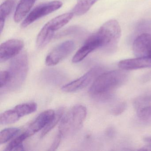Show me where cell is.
<instances>
[{"label":"cell","mask_w":151,"mask_h":151,"mask_svg":"<svg viewBox=\"0 0 151 151\" xmlns=\"http://www.w3.org/2000/svg\"><path fill=\"white\" fill-rule=\"evenodd\" d=\"M127 77L126 72L122 69L101 74L93 81L89 90V93L95 98L107 97L123 84Z\"/></svg>","instance_id":"obj_1"},{"label":"cell","mask_w":151,"mask_h":151,"mask_svg":"<svg viewBox=\"0 0 151 151\" xmlns=\"http://www.w3.org/2000/svg\"><path fill=\"white\" fill-rule=\"evenodd\" d=\"M87 114L86 108L76 105L71 108L62 117L59 128V132L62 137L70 135L79 129Z\"/></svg>","instance_id":"obj_2"},{"label":"cell","mask_w":151,"mask_h":151,"mask_svg":"<svg viewBox=\"0 0 151 151\" xmlns=\"http://www.w3.org/2000/svg\"><path fill=\"white\" fill-rule=\"evenodd\" d=\"M8 71L10 80L5 87L10 91L18 90L25 81L28 74V60L26 52L20 54L12 60Z\"/></svg>","instance_id":"obj_3"},{"label":"cell","mask_w":151,"mask_h":151,"mask_svg":"<svg viewBox=\"0 0 151 151\" xmlns=\"http://www.w3.org/2000/svg\"><path fill=\"white\" fill-rule=\"evenodd\" d=\"M94 34L99 41L101 47H112L117 44L121 37V27L117 21L110 20Z\"/></svg>","instance_id":"obj_4"},{"label":"cell","mask_w":151,"mask_h":151,"mask_svg":"<svg viewBox=\"0 0 151 151\" xmlns=\"http://www.w3.org/2000/svg\"><path fill=\"white\" fill-rule=\"evenodd\" d=\"M62 6V2L60 1H50L38 5L27 16L21 24V27L26 28L38 19L58 10Z\"/></svg>","instance_id":"obj_5"},{"label":"cell","mask_w":151,"mask_h":151,"mask_svg":"<svg viewBox=\"0 0 151 151\" xmlns=\"http://www.w3.org/2000/svg\"><path fill=\"white\" fill-rule=\"evenodd\" d=\"M76 45L72 40H67L55 47L47 56L46 64L48 66H55L67 58L73 52Z\"/></svg>","instance_id":"obj_6"},{"label":"cell","mask_w":151,"mask_h":151,"mask_svg":"<svg viewBox=\"0 0 151 151\" xmlns=\"http://www.w3.org/2000/svg\"><path fill=\"white\" fill-rule=\"evenodd\" d=\"M102 68L95 67L91 69L79 78L63 86L62 90L68 93L74 92L86 87L93 80H95L100 74Z\"/></svg>","instance_id":"obj_7"},{"label":"cell","mask_w":151,"mask_h":151,"mask_svg":"<svg viewBox=\"0 0 151 151\" xmlns=\"http://www.w3.org/2000/svg\"><path fill=\"white\" fill-rule=\"evenodd\" d=\"M24 43L20 40H9L0 46V62H4L17 56L22 50Z\"/></svg>","instance_id":"obj_8"},{"label":"cell","mask_w":151,"mask_h":151,"mask_svg":"<svg viewBox=\"0 0 151 151\" xmlns=\"http://www.w3.org/2000/svg\"><path fill=\"white\" fill-rule=\"evenodd\" d=\"M132 48L136 57L151 59V33H143L137 37Z\"/></svg>","instance_id":"obj_9"},{"label":"cell","mask_w":151,"mask_h":151,"mask_svg":"<svg viewBox=\"0 0 151 151\" xmlns=\"http://www.w3.org/2000/svg\"><path fill=\"white\" fill-rule=\"evenodd\" d=\"M55 113L52 109H48L41 113L30 124L26 132L30 137L45 128L54 117Z\"/></svg>","instance_id":"obj_10"},{"label":"cell","mask_w":151,"mask_h":151,"mask_svg":"<svg viewBox=\"0 0 151 151\" xmlns=\"http://www.w3.org/2000/svg\"><path fill=\"white\" fill-rule=\"evenodd\" d=\"M99 47H101L99 42L93 34L86 40L83 46L79 48L73 56L72 62L74 63L80 62L83 60L90 53Z\"/></svg>","instance_id":"obj_11"},{"label":"cell","mask_w":151,"mask_h":151,"mask_svg":"<svg viewBox=\"0 0 151 151\" xmlns=\"http://www.w3.org/2000/svg\"><path fill=\"white\" fill-rule=\"evenodd\" d=\"M119 68L124 70L139 69L151 67V59L137 57L135 59L123 60L118 64Z\"/></svg>","instance_id":"obj_12"},{"label":"cell","mask_w":151,"mask_h":151,"mask_svg":"<svg viewBox=\"0 0 151 151\" xmlns=\"http://www.w3.org/2000/svg\"><path fill=\"white\" fill-rule=\"evenodd\" d=\"M37 0H20L16 7L14 20L16 23L21 22L29 13Z\"/></svg>","instance_id":"obj_13"},{"label":"cell","mask_w":151,"mask_h":151,"mask_svg":"<svg viewBox=\"0 0 151 151\" xmlns=\"http://www.w3.org/2000/svg\"><path fill=\"white\" fill-rule=\"evenodd\" d=\"M74 15L73 12L65 13L53 18L46 24L51 30L55 32L67 24L71 20Z\"/></svg>","instance_id":"obj_14"},{"label":"cell","mask_w":151,"mask_h":151,"mask_svg":"<svg viewBox=\"0 0 151 151\" xmlns=\"http://www.w3.org/2000/svg\"><path fill=\"white\" fill-rule=\"evenodd\" d=\"M54 34L55 32L45 24L37 37V45L38 47L42 48L45 47L52 39Z\"/></svg>","instance_id":"obj_15"},{"label":"cell","mask_w":151,"mask_h":151,"mask_svg":"<svg viewBox=\"0 0 151 151\" xmlns=\"http://www.w3.org/2000/svg\"><path fill=\"white\" fill-rule=\"evenodd\" d=\"M99 0H77L72 12L77 16H81L87 13Z\"/></svg>","instance_id":"obj_16"},{"label":"cell","mask_w":151,"mask_h":151,"mask_svg":"<svg viewBox=\"0 0 151 151\" xmlns=\"http://www.w3.org/2000/svg\"><path fill=\"white\" fill-rule=\"evenodd\" d=\"M14 4V0H6L0 7V32H2L5 21L12 11Z\"/></svg>","instance_id":"obj_17"},{"label":"cell","mask_w":151,"mask_h":151,"mask_svg":"<svg viewBox=\"0 0 151 151\" xmlns=\"http://www.w3.org/2000/svg\"><path fill=\"white\" fill-rule=\"evenodd\" d=\"M29 134L26 131L16 137L7 146L5 151H24L22 143L24 140L29 137Z\"/></svg>","instance_id":"obj_18"},{"label":"cell","mask_w":151,"mask_h":151,"mask_svg":"<svg viewBox=\"0 0 151 151\" xmlns=\"http://www.w3.org/2000/svg\"><path fill=\"white\" fill-rule=\"evenodd\" d=\"M21 117L14 108L7 110L0 116V124L1 125H6L15 123Z\"/></svg>","instance_id":"obj_19"},{"label":"cell","mask_w":151,"mask_h":151,"mask_svg":"<svg viewBox=\"0 0 151 151\" xmlns=\"http://www.w3.org/2000/svg\"><path fill=\"white\" fill-rule=\"evenodd\" d=\"M37 105L35 102L24 103L16 106L14 109L17 112L20 117L34 113L37 110Z\"/></svg>","instance_id":"obj_20"},{"label":"cell","mask_w":151,"mask_h":151,"mask_svg":"<svg viewBox=\"0 0 151 151\" xmlns=\"http://www.w3.org/2000/svg\"><path fill=\"white\" fill-rule=\"evenodd\" d=\"M21 129L17 128L4 129L0 132V145L5 144L18 136Z\"/></svg>","instance_id":"obj_21"},{"label":"cell","mask_w":151,"mask_h":151,"mask_svg":"<svg viewBox=\"0 0 151 151\" xmlns=\"http://www.w3.org/2000/svg\"><path fill=\"white\" fill-rule=\"evenodd\" d=\"M63 109L60 108L55 113L54 117L49 122V123L44 128V130L41 132V138L44 137L49 132L51 131L60 121L63 116Z\"/></svg>","instance_id":"obj_22"},{"label":"cell","mask_w":151,"mask_h":151,"mask_svg":"<svg viewBox=\"0 0 151 151\" xmlns=\"http://www.w3.org/2000/svg\"><path fill=\"white\" fill-rule=\"evenodd\" d=\"M138 116L145 121L151 119V104L148 106L142 107L139 109L137 113Z\"/></svg>","instance_id":"obj_23"},{"label":"cell","mask_w":151,"mask_h":151,"mask_svg":"<svg viewBox=\"0 0 151 151\" xmlns=\"http://www.w3.org/2000/svg\"><path fill=\"white\" fill-rule=\"evenodd\" d=\"M10 80V74L8 70L1 71L0 72V85L1 89L5 87Z\"/></svg>","instance_id":"obj_24"},{"label":"cell","mask_w":151,"mask_h":151,"mask_svg":"<svg viewBox=\"0 0 151 151\" xmlns=\"http://www.w3.org/2000/svg\"><path fill=\"white\" fill-rule=\"evenodd\" d=\"M62 138V136L60 134L58 133L55 138L54 139L53 141L52 144L51 146L50 147L49 150H50V151L56 150V149L58 148V147L60 145Z\"/></svg>","instance_id":"obj_25"},{"label":"cell","mask_w":151,"mask_h":151,"mask_svg":"<svg viewBox=\"0 0 151 151\" xmlns=\"http://www.w3.org/2000/svg\"><path fill=\"white\" fill-rule=\"evenodd\" d=\"M144 141L148 145H151V136L146 137L144 138Z\"/></svg>","instance_id":"obj_26"}]
</instances>
